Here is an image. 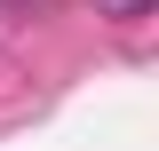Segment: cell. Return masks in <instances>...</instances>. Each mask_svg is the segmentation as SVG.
I'll list each match as a JSON object with an SVG mask.
<instances>
[{
    "label": "cell",
    "mask_w": 159,
    "mask_h": 151,
    "mask_svg": "<svg viewBox=\"0 0 159 151\" xmlns=\"http://www.w3.org/2000/svg\"><path fill=\"white\" fill-rule=\"evenodd\" d=\"M151 0H103V16H143Z\"/></svg>",
    "instance_id": "6da1fadb"
}]
</instances>
